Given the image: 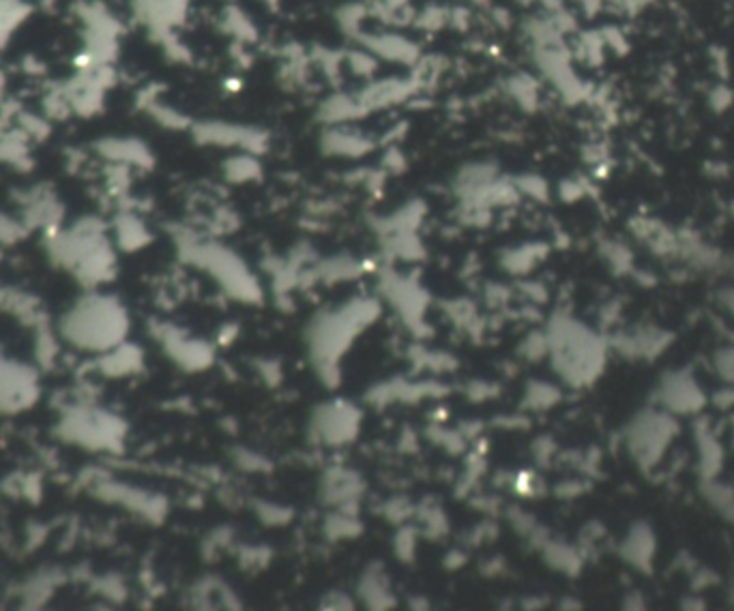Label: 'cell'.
Returning <instances> with one entry per match:
<instances>
[{
    "instance_id": "3",
    "label": "cell",
    "mask_w": 734,
    "mask_h": 611,
    "mask_svg": "<svg viewBox=\"0 0 734 611\" xmlns=\"http://www.w3.org/2000/svg\"><path fill=\"white\" fill-rule=\"evenodd\" d=\"M616 3H619V5H621V9H625V11L636 13V11H640V9L647 7L649 3H653V0H616Z\"/></svg>"
},
{
    "instance_id": "2",
    "label": "cell",
    "mask_w": 734,
    "mask_h": 611,
    "mask_svg": "<svg viewBox=\"0 0 734 611\" xmlns=\"http://www.w3.org/2000/svg\"><path fill=\"white\" fill-rule=\"evenodd\" d=\"M31 7L24 0H0V50L7 46L11 35L28 18Z\"/></svg>"
},
{
    "instance_id": "1",
    "label": "cell",
    "mask_w": 734,
    "mask_h": 611,
    "mask_svg": "<svg viewBox=\"0 0 734 611\" xmlns=\"http://www.w3.org/2000/svg\"><path fill=\"white\" fill-rule=\"evenodd\" d=\"M702 393L696 389L694 380L681 374L679 378H670L666 380L664 386V404L670 410H696L700 406Z\"/></svg>"
}]
</instances>
